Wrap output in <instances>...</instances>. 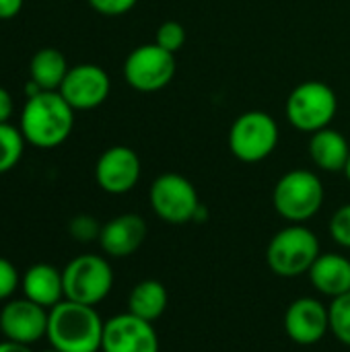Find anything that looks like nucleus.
<instances>
[{
	"label": "nucleus",
	"instance_id": "obj_1",
	"mask_svg": "<svg viewBox=\"0 0 350 352\" xmlns=\"http://www.w3.org/2000/svg\"><path fill=\"white\" fill-rule=\"evenodd\" d=\"M19 128L27 144L50 151L68 140L74 128V109L60 91H41L25 101Z\"/></svg>",
	"mask_w": 350,
	"mask_h": 352
},
{
	"label": "nucleus",
	"instance_id": "obj_16",
	"mask_svg": "<svg viewBox=\"0 0 350 352\" xmlns=\"http://www.w3.org/2000/svg\"><path fill=\"white\" fill-rule=\"evenodd\" d=\"M21 291L25 299L52 309L54 305L64 301L62 270L52 264H33L21 276Z\"/></svg>",
	"mask_w": 350,
	"mask_h": 352
},
{
	"label": "nucleus",
	"instance_id": "obj_32",
	"mask_svg": "<svg viewBox=\"0 0 350 352\" xmlns=\"http://www.w3.org/2000/svg\"><path fill=\"white\" fill-rule=\"evenodd\" d=\"M43 352H60V351H56V349H47V351H43Z\"/></svg>",
	"mask_w": 350,
	"mask_h": 352
},
{
	"label": "nucleus",
	"instance_id": "obj_25",
	"mask_svg": "<svg viewBox=\"0 0 350 352\" xmlns=\"http://www.w3.org/2000/svg\"><path fill=\"white\" fill-rule=\"evenodd\" d=\"M328 231L334 243L350 250V204H342L340 208H336V212L330 219Z\"/></svg>",
	"mask_w": 350,
	"mask_h": 352
},
{
	"label": "nucleus",
	"instance_id": "obj_31",
	"mask_svg": "<svg viewBox=\"0 0 350 352\" xmlns=\"http://www.w3.org/2000/svg\"><path fill=\"white\" fill-rule=\"evenodd\" d=\"M344 175H347V179H349V184H350V157H349V163H347V169H344Z\"/></svg>",
	"mask_w": 350,
	"mask_h": 352
},
{
	"label": "nucleus",
	"instance_id": "obj_12",
	"mask_svg": "<svg viewBox=\"0 0 350 352\" xmlns=\"http://www.w3.org/2000/svg\"><path fill=\"white\" fill-rule=\"evenodd\" d=\"M101 352H159V336L151 322L118 314L105 320Z\"/></svg>",
	"mask_w": 350,
	"mask_h": 352
},
{
	"label": "nucleus",
	"instance_id": "obj_29",
	"mask_svg": "<svg viewBox=\"0 0 350 352\" xmlns=\"http://www.w3.org/2000/svg\"><path fill=\"white\" fill-rule=\"evenodd\" d=\"M12 109H14V103H12L10 93L4 87H0V124H6L10 120Z\"/></svg>",
	"mask_w": 350,
	"mask_h": 352
},
{
	"label": "nucleus",
	"instance_id": "obj_7",
	"mask_svg": "<svg viewBox=\"0 0 350 352\" xmlns=\"http://www.w3.org/2000/svg\"><path fill=\"white\" fill-rule=\"evenodd\" d=\"M64 299L83 305H99L113 287L111 264L103 256L83 254L62 268Z\"/></svg>",
	"mask_w": 350,
	"mask_h": 352
},
{
	"label": "nucleus",
	"instance_id": "obj_20",
	"mask_svg": "<svg viewBox=\"0 0 350 352\" xmlns=\"http://www.w3.org/2000/svg\"><path fill=\"white\" fill-rule=\"evenodd\" d=\"M68 62L56 47H41L33 54L29 64V76L41 87V91H58L68 74Z\"/></svg>",
	"mask_w": 350,
	"mask_h": 352
},
{
	"label": "nucleus",
	"instance_id": "obj_11",
	"mask_svg": "<svg viewBox=\"0 0 350 352\" xmlns=\"http://www.w3.org/2000/svg\"><path fill=\"white\" fill-rule=\"evenodd\" d=\"M58 91L74 111H89L105 103L111 91V80L97 64H76L68 70Z\"/></svg>",
	"mask_w": 350,
	"mask_h": 352
},
{
	"label": "nucleus",
	"instance_id": "obj_6",
	"mask_svg": "<svg viewBox=\"0 0 350 352\" xmlns=\"http://www.w3.org/2000/svg\"><path fill=\"white\" fill-rule=\"evenodd\" d=\"M281 140L276 120L262 109H250L237 116L229 128V151L231 155L248 165L268 159Z\"/></svg>",
	"mask_w": 350,
	"mask_h": 352
},
{
	"label": "nucleus",
	"instance_id": "obj_17",
	"mask_svg": "<svg viewBox=\"0 0 350 352\" xmlns=\"http://www.w3.org/2000/svg\"><path fill=\"white\" fill-rule=\"evenodd\" d=\"M307 276L314 289L330 299L350 293V260L342 254H320Z\"/></svg>",
	"mask_w": 350,
	"mask_h": 352
},
{
	"label": "nucleus",
	"instance_id": "obj_2",
	"mask_svg": "<svg viewBox=\"0 0 350 352\" xmlns=\"http://www.w3.org/2000/svg\"><path fill=\"white\" fill-rule=\"evenodd\" d=\"M103 326L105 322L93 305L64 299L50 309L45 338L60 352H99Z\"/></svg>",
	"mask_w": 350,
	"mask_h": 352
},
{
	"label": "nucleus",
	"instance_id": "obj_9",
	"mask_svg": "<svg viewBox=\"0 0 350 352\" xmlns=\"http://www.w3.org/2000/svg\"><path fill=\"white\" fill-rule=\"evenodd\" d=\"M175 68V54L157 43H144L128 54L124 62V80L138 93H157L173 80Z\"/></svg>",
	"mask_w": 350,
	"mask_h": 352
},
{
	"label": "nucleus",
	"instance_id": "obj_19",
	"mask_svg": "<svg viewBox=\"0 0 350 352\" xmlns=\"http://www.w3.org/2000/svg\"><path fill=\"white\" fill-rule=\"evenodd\" d=\"M167 303H169L167 289L161 280L155 278L140 280L138 285H134V289L128 295V311L151 324L165 314Z\"/></svg>",
	"mask_w": 350,
	"mask_h": 352
},
{
	"label": "nucleus",
	"instance_id": "obj_22",
	"mask_svg": "<svg viewBox=\"0 0 350 352\" xmlns=\"http://www.w3.org/2000/svg\"><path fill=\"white\" fill-rule=\"evenodd\" d=\"M328 314L332 336L340 344L350 346V293L332 299V303L328 305Z\"/></svg>",
	"mask_w": 350,
	"mask_h": 352
},
{
	"label": "nucleus",
	"instance_id": "obj_24",
	"mask_svg": "<svg viewBox=\"0 0 350 352\" xmlns=\"http://www.w3.org/2000/svg\"><path fill=\"white\" fill-rule=\"evenodd\" d=\"M101 227L99 221L91 214H76L74 219H70L68 223V233L74 241H80V243H91V241H99V235H101Z\"/></svg>",
	"mask_w": 350,
	"mask_h": 352
},
{
	"label": "nucleus",
	"instance_id": "obj_8",
	"mask_svg": "<svg viewBox=\"0 0 350 352\" xmlns=\"http://www.w3.org/2000/svg\"><path fill=\"white\" fill-rule=\"evenodd\" d=\"M153 212L169 225H186L196 219L200 198L194 184L182 173H161L149 190Z\"/></svg>",
	"mask_w": 350,
	"mask_h": 352
},
{
	"label": "nucleus",
	"instance_id": "obj_26",
	"mask_svg": "<svg viewBox=\"0 0 350 352\" xmlns=\"http://www.w3.org/2000/svg\"><path fill=\"white\" fill-rule=\"evenodd\" d=\"M21 287V274L14 264L0 256V301H8Z\"/></svg>",
	"mask_w": 350,
	"mask_h": 352
},
{
	"label": "nucleus",
	"instance_id": "obj_13",
	"mask_svg": "<svg viewBox=\"0 0 350 352\" xmlns=\"http://www.w3.org/2000/svg\"><path fill=\"white\" fill-rule=\"evenodd\" d=\"M50 309L29 299H8L0 309V332L4 340L35 344L47 334Z\"/></svg>",
	"mask_w": 350,
	"mask_h": 352
},
{
	"label": "nucleus",
	"instance_id": "obj_21",
	"mask_svg": "<svg viewBox=\"0 0 350 352\" xmlns=\"http://www.w3.org/2000/svg\"><path fill=\"white\" fill-rule=\"evenodd\" d=\"M25 144L27 140L19 126H12L10 122L0 124V175L19 165Z\"/></svg>",
	"mask_w": 350,
	"mask_h": 352
},
{
	"label": "nucleus",
	"instance_id": "obj_28",
	"mask_svg": "<svg viewBox=\"0 0 350 352\" xmlns=\"http://www.w3.org/2000/svg\"><path fill=\"white\" fill-rule=\"evenodd\" d=\"M25 0H0V21L14 19L23 10Z\"/></svg>",
	"mask_w": 350,
	"mask_h": 352
},
{
	"label": "nucleus",
	"instance_id": "obj_10",
	"mask_svg": "<svg viewBox=\"0 0 350 352\" xmlns=\"http://www.w3.org/2000/svg\"><path fill=\"white\" fill-rule=\"evenodd\" d=\"M140 157L134 148L124 144L109 146L95 163V182L105 194L111 196H122L134 190L140 182Z\"/></svg>",
	"mask_w": 350,
	"mask_h": 352
},
{
	"label": "nucleus",
	"instance_id": "obj_18",
	"mask_svg": "<svg viewBox=\"0 0 350 352\" xmlns=\"http://www.w3.org/2000/svg\"><path fill=\"white\" fill-rule=\"evenodd\" d=\"M307 153L311 163L328 173H338L347 169L350 157V142L347 136L334 128H324L314 132L307 144Z\"/></svg>",
	"mask_w": 350,
	"mask_h": 352
},
{
	"label": "nucleus",
	"instance_id": "obj_3",
	"mask_svg": "<svg viewBox=\"0 0 350 352\" xmlns=\"http://www.w3.org/2000/svg\"><path fill=\"white\" fill-rule=\"evenodd\" d=\"M326 190L318 173L309 169H291L278 177L272 190V206L276 214L289 223L303 225L324 206Z\"/></svg>",
	"mask_w": 350,
	"mask_h": 352
},
{
	"label": "nucleus",
	"instance_id": "obj_27",
	"mask_svg": "<svg viewBox=\"0 0 350 352\" xmlns=\"http://www.w3.org/2000/svg\"><path fill=\"white\" fill-rule=\"evenodd\" d=\"M89 6L103 16H122L130 12L138 0H87Z\"/></svg>",
	"mask_w": 350,
	"mask_h": 352
},
{
	"label": "nucleus",
	"instance_id": "obj_5",
	"mask_svg": "<svg viewBox=\"0 0 350 352\" xmlns=\"http://www.w3.org/2000/svg\"><path fill=\"white\" fill-rule=\"evenodd\" d=\"M287 120L299 132H320L328 128L338 111V97L328 82L305 80L287 97Z\"/></svg>",
	"mask_w": 350,
	"mask_h": 352
},
{
	"label": "nucleus",
	"instance_id": "obj_4",
	"mask_svg": "<svg viewBox=\"0 0 350 352\" xmlns=\"http://www.w3.org/2000/svg\"><path fill=\"white\" fill-rule=\"evenodd\" d=\"M320 254L318 235L305 225L291 223L268 241L266 264L281 278H297L309 272Z\"/></svg>",
	"mask_w": 350,
	"mask_h": 352
},
{
	"label": "nucleus",
	"instance_id": "obj_30",
	"mask_svg": "<svg viewBox=\"0 0 350 352\" xmlns=\"http://www.w3.org/2000/svg\"><path fill=\"white\" fill-rule=\"evenodd\" d=\"M0 352H33L29 349V344H21V342H12V340H2L0 342Z\"/></svg>",
	"mask_w": 350,
	"mask_h": 352
},
{
	"label": "nucleus",
	"instance_id": "obj_14",
	"mask_svg": "<svg viewBox=\"0 0 350 352\" xmlns=\"http://www.w3.org/2000/svg\"><path fill=\"white\" fill-rule=\"evenodd\" d=\"M283 326L291 342L299 346H314L330 332V314L320 299L299 297L287 307Z\"/></svg>",
	"mask_w": 350,
	"mask_h": 352
},
{
	"label": "nucleus",
	"instance_id": "obj_23",
	"mask_svg": "<svg viewBox=\"0 0 350 352\" xmlns=\"http://www.w3.org/2000/svg\"><path fill=\"white\" fill-rule=\"evenodd\" d=\"M155 43L171 54H177L184 43H186V29L182 23L177 21H165L159 25L157 35H155Z\"/></svg>",
	"mask_w": 350,
	"mask_h": 352
},
{
	"label": "nucleus",
	"instance_id": "obj_15",
	"mask_svg": "<svg viewBox=\"0 0 350 352\" xmlns=\"http://www.w3.org/2000/svg\"><path fill=\"white\" fill-rule=\"evenodd\" d=\"M149 233L146 221L140 214H118L101 227L99 245L109 258H128L140 250Z\"/></svg>",
	"mask_w": 350,
	"mask_h": 352
}]
</instances>
